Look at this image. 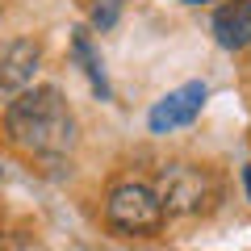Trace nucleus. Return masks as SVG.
Wrapping results in <instances>:
<instances>
[{"instance_id": "nucleus-1", "label": "nucleus", "mask_w": 251, "mask_h": 251, "mask_svg": "<svg viewBox=\"0 0 251 251\" xmlns=\"http://www.w3.org/2000/svg\"><path fill=\"white\" fill-rule=\"evenodd\" d=\"M4 130L21 151L34 155H67L75 143V117L67 109L59 88H25L13 97L9 113H4Z\"/></svg>"}, {"instance_id": "nucleus-2", "label": "nucleus", "mask_w": 251, "mask_h": 251, "mask_svg": "<svg viewBox=\"0 0 251 251\" xmlns=\"http://www.w3.org/2000/svg\"><path fill=\"white\" fill-rule=\"evenodd\" d=\"M155 193H159V201H163L168 214H176V218H197V214H209V209L218 205L222 184H218L214 172L197 168V163H172V168H163Z\"/></svg>"}, {"instance_id": "nucleus-3", "label": "nucleus", "mask_w": 251, "mask_h": 251, "mask_svg": "<svg viewBox=\"0 0 251 251\" xmlns=\"http://www.w3.org/2000/svg\"><path fill=\"white\" fill-rule=\"evenodd\" d=\"M105 218H109V226H113L117 234L143 239V234H159L168 209H163V201H159L155 188H147V184H117L113 193H109V201H105Z\"/></svg>"}, {"instance_id": "nucleus-4", "label": "nucleus", "mask_w": 251, "mask_h": 251, "mask_svg": "<svg viewBox=\"0 0 251 251\" xmlns=\"http://www.w3.org/2000/svg\"><path fill=\"white\" fill-rule=\"evenodd\" d=\"M38 63H42V46L34 38H13V42H4L0 46V92L21 97L34 84Z\"/></svg>"}, {"instance_id": "nucleus-5", "label": "nucleus", "mask_w": 251, "mask_h": 251, "mask_svg": "<svg viewBox=\"0 0 251 251\" xmlns=\"http://www.w3.org/2000/svg\"><path fill=\"white\" fill-rule=\"evenodd\" d=\"M205 97H209L205 84H184V88L168 92V97L151 109L147 122H151L155 134H168V130H176V126H188V122H193V117L201 113V105H205Z\"/></svg>"}, {"instance_id": "nucleus-6", "label": "nucleus", "mask_w": 251, "mask_h": 251, "mask_svg": "<svg viewBox=\"0 0 251 251\" xmlns=\"http://www.w3.org/2000/svg\"><path fill=\"white\" fill-rule=\"evenodd\" d=\"M214 38L222 50H247L251 46V0H230L214 13Z\"/></svg>"}, {"instance_id": "nucleus-7", "label": "nucleus", "mask_w": 251, "mask_h": 251, "mask_svg": "<svg viewBox=\"0 0 251 251\" xmlns=\"http://www.w3.org/2000/svg\"><path fill=\"white\" fill-rule=\"evenodd\" d=\"M72 50H75V59L84 63V72H88V80H92V88L105 97L109 92V84H105V72H100V59H97V50H92V42H88V34L84 29H75V38H72Z\"/></svg>"}, {"instance_id": "nucleus-8", "label": "nucleus", "mask_w": 251, "mask_h": 251, "mask_svg": "<svg viewBox=\"0 0 251 251\" xmlns=\"http://www.w3.org/2000/svg\"><path fill=\"white\" fill-rule=\"evenodd\" d=\"M117 17H122V0H97L92 4V25L97 29H113Z\"/></svg>"}, {"instance_id": "nucleus-9", "label": "nucleus", "mask_w": 251, "mask_h": 251, "mask_svg": "<svg viewBox=\"0 0 251 251\" xmlns=\"http://www.w3.org/2000/svg\"><path fill=\"white\" fill-rule=\"evenodd\" d=\"M184 4H209V0H184Z\"/></svg>"}, {"instance_id": "nucleus-10", "label": "nucleus", "mask_w": 251, "mask_h": 251, "mask_svg": "<svg viewBox=\"0 0 251 251\" xmlns=\"http://www.w3.org/2000/svg\"><path fill=\"white\" fill-rule=\"evenodd\" d=\"M247 193H251V168H247Z\"/></svg>"}]
</instances>
